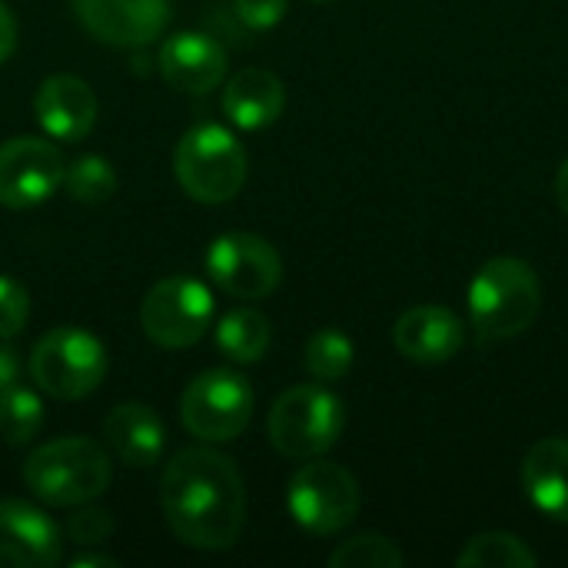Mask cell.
I'll return each mask as SVG.
<instances>
[{
    "instance_id": "1",
    "label": "cell",
    "mask_w": 568,
    "mask_h": 568,
    "mask_svg": "<svg viewBox=\"0 0 568 568\" xmlns=\"http://www.w3.org/2000/svg\"><path fill=\"white\" fill-rule=\"evenodd\" d=\"M170 532L200 552H226L246 523V486L230 456L213 449L176 453L160 483Z\"/></svg>"
},
{
    "instance_id": "2",
    "label": "cell",
    "mask_w": 568,
    "mask_h": 568,
    "mask_svg": "<svg viewBox=\"0 0 568 568\" xmlns=\"http://www.w3.org/2000/svg\"><path fill=\"white\" fill-rule=\"evenodd\" d=\"M542 310V283L526 260L496 256L469 283V323L483 343L523 336Z\"/></svg>"
},
{
    "instance_id": "3",
    "label": "cell",
    "mask_w": 568,
    "mask_h": 568,
    "mask_svg": "<svg viewBox=\"0 0 568 568\" xmlns=\"http://www.w3.org/2000/svg\"><path fill=\"white\" fill-rule=\"evenodd\" d=\"M113 479L110 456L100 443L83 436H63L37 446L23 463V483L30 496L57 509H77L106 493Z\"/></svg>"
},
{
    "instance_id": "4",
    "label": "cell",
    "mask_w": 568,
    "mask_h": 568,
    "mask_svg": "<svg viewBox=\"0 0 568 568\" xmlns=\"http://www.w3.org/2000/svg\"><path fill=\"white\" fill-rule=\"evenodd\" d=\"M173 173L186 196H193L196 203H230L246 183V150L233 130L220 123H200L180 136Z\"/></svg>"
},
{
    "instance_id": "5",
    "label": "cell",
    "mask_w": 568,
    "mask_h": 568,
    "mask_svg": "<svg viewBox=\"0 0 568 568\" xmlns=\"http://www.w3.org/2000/svg\"><path fill=\"white\" fill-rule=\"evenodd\" d=\"M110 356L106 346L80 326H57L37 339L30 353V376L40 393L73 403L100 389L106 379Z\"/></svg>"
},
{
    "instance_id": "6",
    "label": "cell",
    "mask_w": 568,
    "mask_h": 568,
    "mask_svg": "<svg viewBox=\"0 0 568 568\" xmlns=\"http://www.w3.org/2000/svg\"><path fill=\"white\" fill-rule=\"evenodd\" d=\"M346 426V406L320 383L286 389L270 409V443L290 459H316L329 453Z\"/></svg>"
},
{
    "instance_id": "7",
    "label": "cell",
    "mask_w": 568,
    "mask_h": 568,
    "mask_svg": "<svg viewBox=\"0 0 568 568\" xmlns=\"http://www.w3.org/2000/svg\"><path fill=\"white\" fill-rule=\"evenodd\" d=\"M286 509L300 529L313 536H336L359 513V483L339 463H326L320 456L306 459L286 486Z\"/></svg>"
},
{
    "instance_id": "8",
    "label": "cell",
    "mask_w": 568,
    "mask_h": 568,
    "mask_svg": "<svg viewBox=\"0 0 568 568\" xmlns=\"http://www.w3.org/2000/svg\"><path fill=\"white\" fill-rule=\"evenodd\" d=\"M213 293L196 276L160 280L140 306V326L150 343L163 349H186L200 343L213 326Z\"/></svg>"
},
{
    "instance_id": "9",
    "label": "cell",
    "mask_w": 568,
    "mask_h": 568,
    "mask_svg": "<svg viewBox=\"0 0 568 568\" xmlns=\"http://www.w3.org/2000/svg\"><path fill=\"white\" fill-rule=\"evenodd\" d=\"M253 389L246 376L233 369H206L200 373L180 399V419L190 436L203 443H230L253 419Z\"/></svg>"
},
{
    "instance_id": "10",
    "label": "cell",
    "mask_w": 568,
    "mask_h": 568,
    "mask_svg": "<svg viewBox=\"0 0 568 568\" xmlns=\"http://www.w3.org/2000/svg\"><path fill=\"white\" fill-rule=\"evenodd\" d=\"M206 276L233 300H263L283 280V260L256 233H223L206 250Z\"/></svg>"
},
{
    "instance_id": "11",
    "label": "cell",
    "mask_w": 568,
    "mask_h": 568,
    "mask_svg": "<svg viewBox=\"0 0 568 568\" xmlns=\"http://www.w3.org/2000/svg\"><path fill=\"white\" fill-rule=\"evenodd\" d=\"M67 160L40 136H13L0 143V206L30 210L63 186Z\"/></svg>"
},
{
    "instance_id": "12",
    "label": "cell",
    "mask_w": 568,
    "mask_h": 568,
    "mask_svg": "<svg viewBox=\"0 0 568 568\" xmlns=\"http://www.w3.org/2000/svg\"><path fill=\"white\" fill-rule=\"evenodd\" d=\"M90 37L110 47H150L170 23V0H70Z\"/></svg>"
},
{
    "instance_id": "13",
    "label": "cell",
    "mask_w": 568,
    "mask_h": 568,
    "mask_svg": "<svg viewBox=\"0 0 568 568\" xmlns=\"http://www.w3.org/2000/svg\"><path fill=\"white\" fill-rule=\"evenodd\" d=\"M60 559V526L23 499H0V568H53Z\"/></svg>"
},
{
    "instance_id": "14",
    "label": "cell",
    "mask_w": 568,
    "mask_h": 568,
    "mask_svg": "<svg viewBox=\"0 0 568 568\" xmlns=\"http://www.w3.org/2000/svg\"><path fill=\"white\" fill-rule=\"evenodd\" d=\"M156 63H160V77L173 90L193 93V97L216 90L226 80V70H230V60H226L223 43L216 37L203 33V30L170 33L160 43Z\"/></svg>"
},
{
    "instance_id": "15",
    "label": "cell",
    "mask_w": 568,
    "mask_h": 568,
    "mask_svg": "<svg viewBox=\"0 0 568 568\" xmlns=\"http://www.w3.org/2000/svg\"><path fill=\"white\" fill-rule=\"evenodd\" d=\"M100 103L87 80L73 73H53L47 77L33 93V116L43 126L50 140L60 143H80L93 123H97Z\"/></svg>"
},
{
    "instance_id": "16",
    "label": "cell",
    "mask_w": 568,
    "mask_h": 568,
    "mask_svg": "<svg viewBox=\"0 0 568 568\" xmlns=\"http://www.w3.org/2000/svg\"><path fill=\"white\" fill-rule=\"evenodd\" d=\"M393 343H396V349L406 359L423 363V366H436V363L453 359L463 349L466 326H463V320L453 310L436 306V303H426V306L406 310L396 320Z\"/></svg>"
},
{
    "instance_id": "17",
    "label": "cell",
    "mask_w": 568,
    "mask_h": 568,
    "mask_svg": "<svg viewBox=\"0 0 568 568\" xmlns=\"http://www.w3.org/2000/svg\"><path fill=\"white\" fill-rule=\"evenodd\" d=\"M286 110V87L273 70L246 67L226 80L223 90V113L236 130L256 133L273 126Z\"/></svg>"
},
{
    "instance_id": "18",
    "label": "cell",
    "mask_w": 568,
    "mask_h": 568,
    "mask_svg": "<svg viewBox=\"0 0 568 568\" xmlns=\"http://www.w3.org/2000/svg\"><path fill=\"white\" fill-rule=\"evenodd\" d=\"M103 439L120 463L150 469L166 449V426L146 403H120L103 419Z\"/></svg>"
},
{
    "instance_id": "19",
    "label": "cell",
    "mask_w": 568,
    "mask_h": 568,
    "mask_svg": "<svg viewBox=\"0 0 568 568\" xmlns=\"http://www.w3.org/2000/svg\"><path fill=\"white\" fill-rule=\"evenodd\" d=\"M523 489L542 516L568 526V439L549 436L526 453Z\"/></svg>"
},
{
    "instance_id": "20",
    "label": "cell",
    "mask_w": 568,
    "mask_h": 568,
    "mask_svg": "<svg viewBox=\"0 0 568 568\" xmlns=\"http://www.w3.org/2000/svg\"><path fill=\"white\" fill-rule=\"evenodd\" d=\"M213 336H216V349L230 359V363H260L263 356H266V349H270V339H273V333H270V320L260 313V310H253V306H236V310H230L220 323H216V329H213Z\"/></svg>"
},
{
    "instance_id": "21",
    "label": "cell",
    "mask_w": 568,
    "mask_h": 568,
    "mask_svg": "<svg viewBox=\"0 0 568 568\" xmlns=\"http://www.w3.org/2000/svg\"><path fill=\"white\" fill-rule=\"evenodd\" d=\"M459 568H532L539 566V556L513 532H483L476 536L459 556Z\"/></svg>"
},
{
    "instance_id": "22",
    "label": "cell",
    "mask_w": 568,
    "mask_h": 568,
    "mask_svg": "<svg viewBox=\"0 0 568 568\" xmlns=\"http://www.w3.org/2000/svg\"><path fill=\"white\" fill-rule=\"evenodd\" d=\"M353 359H356V346L353 339L343 333V329H316L310 339H306V349H303V363H306V373L316 379V383H336L343 379L349 369H353Z\"/></svg>"
},
{
    "instance_id": "23",
    "label": "cell",
    "mask_w": 568,
    "mask_h": 568,
    "mask_svg": "<svg viewBox=\"0 0 568 568\" xmlns=\"http://www.w3.org/2000/svg\"><path fill=\"white\" fill-rule=\"evenodd\" d=\"M43 426V403L33 389L7 386L0 389V439L7 446H27Z\"/></svg>"
},
{
    "instance_id": "24",
    "label": "cell",
    "mask_w": 568,
    "mask_h": 568,
    "mask_svg": "<svg viewBox=\"0 0 568 568\" xmlns=\"http://www.w3.org/2000/svg\"><path fill=\"white\" fill-rule=\"evenodd\" d=\"M63 190H67L77 203H87V206L106 203V200L116 193V170H113L110 160H103V156H97V153H87V156L67 163Z\"/></svg>"
},
{
    "instance_id": "25",
    "label": "cell",
    "mask_w": 568,
    "mask_h": 568,
    "mask_svg": "<svg viewBox=\"0 0 568 568\" xmlns=\"http://www.w3.org/2000/svg\"><path fill=\"white\" fill-rule=\"evenodd\" d=\"M326 562H329V568H403L406 556L393 539L376 536V532H363V536L339 542Z\"/></svg>"
},
{
    "instance_id": "26",
    "label": "cell",
    "mask_w": 568,
    "mask_h": 568,
    "mask_svg": "<svg viewBox=\"0 0 568 568\" xmlns=\"http://www.w3.org/2000/svg\"><path fill=\"white\" fill-rule=\"evenodd\" d=\"M30 320V293L13 276L0 273V339H13Z\"/></svg>"
},
{
    "instance_id": "27",
    "label": "cell",
    "mask_w": 568,
    "mask_h": 568,
    "mask_svg": "<svg viewBox=\"0 0 568 568\" xmlns=\"http://www.w3.org/2000/svg\"><path fill=\"white\" fill-rule=\"evenodd\" d=\"M110 532H113L110 513H106V509H97V506H90V503H83L80 513H73L70 523H67V536H70V542H77V546H100Z\"/></svg>"
},
{
    "instance_id": "28",
    "label": "cell",
    "mask_w": 568,
    "mask_h": 568,
    "mask_svg": "<svg viewBox=\"0 0 568 568\" xmlns=\"http://www.w3.org/2000/svg\"><path fill=\"white\" fill-rule=\"evenodd\" d=\"M290 0H236V13L250 30H270L286 17Z\"/></svg>"
},
{
    "instance_id": "29",
    "label": "cell",
    "mask_w": 568,
    "mask_h": 568,
    "mask_svg": "<svg viewBox=\"0 0 568 568\" xmlns=\"http://www.w3.org/2000/svg\"><path fill=\"white\" fill-rule=\"evenodd\" d=\"M17 50V20L10 13V7L0 0V63H7Z\"/></svg>"
},
{
    "instance_id": "30",
    "label": "cell",
    "mask_w": 568,
    "mask_h": 568,
    "mask_svg": "<svg viewBox=\"0 0 568 568\" xmlns=\"http://www.w3.org/2000/svg\"><path fill=\"white\" fill-rule=\"evenodd\" d=\"M70 568H120V559H113L106 552H77L70 559Z\"/></svg>"
},
{
    "instance_id": "31",
    "label": "cell",
    "mask_w": 568,
    "mask_h": 568,
    "mask_svg": "<svg viewBox=\"0 0 568 568\" xmlns=\"http://www.w3.org/2000/svg\"><path fill=\"white\" fill-rule=\"evenodd\" d=\"M17 373H20L17 353H13L10 346H0V389L13 386V383H17Z\"/></svg>"
},
{
    "instance_id": "32",
    "label": "cell",
    "mask_w": 568,
    "mask_h": 568,
    "mask_svg": "<svg viewBox=\"0 0 568 568\" xmlns=\"http://www.w3.org/2000/svg\"><path fill=\"white\" fill-rule=\"evenodd\" d=\"M556 196H559V206L568 213V160L562 163L559 176H556Z\"/></svg>"
},
{
    "instance_id": "33",
    "label": "cell",
    "mask_w": 568,
    "mask_h": 568,
    "mask_svg": "<svg viewBox=\"0 0 568 568\" xmlns=\"http://www.w3.org/2000/svg\"><path fill=\"white\" fill-rule=\"evenodd\" d=\"M316 3H329V0H316Z\"/></svg>"
}]
</instances>
